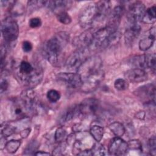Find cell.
Masks as SVG:
<instances>
[{
	"label": "cell",
	"instance_id": "4dcf8cb0",
	"mask_svg": "<svg viewBox=\"0 0 156 156\" xmlns=\"http://www.w3.org/2000/svg\"><path fill=\"white\" fill-rule=\"evenodd\" d=\"M57 20L63 24H69L71 22V18L66 11L57 14Z\"/></svg>",
	"mask_w": 156,
	"mask_h": 156
},
{
	"label": "cell",
	"instance_id": "5bb4252c",
	"mask_svg": "<svg viewBox=\"0 0 156 156\" xmlns=\"http://www.w3.org/2000/svg\"><path fill=\"white\" fill-rule=\"evenodd\" d=\"M128 150L127 143L121 137L116 136L110 142L108 145V152L113 155H124Z\"/></svg>",
	"mask_w": 156,
	"mask_h": 156
},
{
	"label": "cell",
	"instance_id": "60d3db41",
	"mask_svg": "<svg viewBox=\"0 0 156 156\" xmlns=\"http://www.w3.org/2000/svg\"><path fill=\"white\" fill-rule=\"evenodd\" d=\"M9 87V83L7 80L5 79H3L1 77V85H0V89H1V93H2L3 92L5 91Z\"/></svg>",
	"mask_w": 156,
	"mask_h": 156
},
{
	"label": "cell",
	"instance_id": "52a82bcc",
	"mask_svg": "<svg viewBox=\"0 0 156 156\" xmlns=\"http://www.w3.org/2000/svg\"><path fill=\"white\" fill-rule=\"evenodd\" d=\"M89 49H77L65 61V66L68 70L77 71L82 63L88 58Z\"/></svg>",
	"mask_w": 156,
	"mask_h": 156
},
{
	"label": "cell",
	"instance_id": "277c9868",
	"mask_svg": "<svg viewBox=\"0 0 156 156\" xmlns=\"http://www.w3.org/2000/svg\"><path fill=\"white\" fill-rule=\"evenodd\" d=\"M101 23L96 3L88 4L79 16V24L83 28L96 29Z\"/></svg>",
	"mask_w": 156,
	"mask_h": 156
},
{
	"label": "cell",
	"instance_id": "ab89813d",
	"mask_svg": "<svg viewBox=\"0 0 156 156\" xmlns=\"http://www.w3.org/2000/svg\"><path fill=\"white\" fill-rule=\"evenodd\" d=\"M65 145L64 144H60L59 146H58L54 151L53 155H62L63 152H64L65 149Z\"/></svg>",
	"mask_w": 156,
	"mask_h": 156
},
{
	"label": "cell",
	"instance_id": "9c48e42d",
	"mask_svg": "<svg viewBox=\"0 0 156 156\" xmlns=\"http://www.w3.org/2000/svg\"><path fill=\"white\" fill-rule=\"evenodd\" d=\"M57 79L71 88H80L82 86V80L77 73H60Z\"/></svg>",
	"mask_w": 156,
	"mask_h": 156
},
{
	"label": "cell",
	"instance_id": "1f68e13d",
	"mask_svg": "<svg viewBox=\"0 0 156 156\" xmlns=\"http://www.w3.org/2000/svg\"><path fill=\"white\" fill-rule=\"evenodd\" d=\"M47 98L51 102H56L60 98V93L55 90H50L47 93Z\"/></svg>",
	"mask_w": 156,
	"mask_h": 156
},
{
	"label": "cell",
	"instance_id": "f1b7e54d",
	"mask_svg": "<svg viewBox=\"0 0 156 156\" xmlns=\"http://www.w3.org/2000/svg\"><path fill=\"white\" fill-rule=\"evenodd\" d=\"M66 136V131L63 127L58 128L55 132V141L57 143H62L63 141Z\"/></svg>",
	"mask_w": 156,
	"mask_h": 156
},
{
	"label": "cell",
	"instance_id": "5b68a950",
	"mask_svg": "<svg viewBox=\"0 0 156 156\" xmlns=\"http://www.w3.org/2000/svg\"><path fill=\"white\" fill-rule=\"evenodd\" d=\"M113 32L115 31H112L105 26L97 29L94 32L93 42L90 48L92 50L101 51L108 47L110 46V37Z\"/></svg>",
	"mask_w": 156,
	"mask_h": 156
},
{
	"label": "cell",
	"instance_id": "d6986e66",
	"mask_svg": "<svg viewBox=\"0 0 156 156\" xmlns=\"http://www.w3.org/2000/svg\"><path fill=\"white\" fill-rule=\"evenodd\" d=\"M71 2L68 1H47L46 6L55 13L58 14L62 12H65V9L71 5Z\"/></svg>",
	"mask_w": 156,
	"mask_h": 156
},
{
	"label": "cell",
	"instance_id": "836d02e7",
	"mask_svg": "<svg viewBox=\"0 0 156 156\" xmlns=\"http://www.w3.org/2000/svg\"><path fill=\"white\" fill-rule=\"evenodd\" d=\"M38 144L37 141H32L26 148L24 151V154L26 155H32L35 154V153L37 152V149L38 148Z\"/></svg>",
	"mask_w": 156,
	"mask_h": 156
},
{
	"label": "cell",
	"instance_id": "83f0119b",
	"mask_svg": "<svg viewBox=\"0 0 156 156\" xmlns=\"http://www.w3.org/2000/svg\"><path fill=\"white\" fill-rule=\"evenodd\" d=\"M92 155H105V149L104 147L99 143L94 144L91 149Z\"/></svg>",
	"mask_w": 156,
	"mask_h": 156
},
{
	"label": "cell",
	"instance_id": "7a4b0ae2",
	"mask_svg": "<svg viewBox=\"0 0 156 156\" xmlns=\"http://www.w3.org/2000/svg\"><path fill=\"white\" fill-rule=\"evenodd\" d=\"M69 33L61 31L55 34L46 44L44 54L51 65L60 66L64 59L63 51L69 41Z\"/></svg>",
	"mask_w": 156,
	"mask_h": 156
},
{
	"label": "cell",
	"instance_id": "d4e9b609",
	"mask_svg": "<svg viewBox=\"0 0 156 156\" xmlns=\"http://www.w3.org/2000/svg\"><path fill=\"white\" fill-rule=\"evenodd\" d=\"M130 64L133 66L135 68H140L143 69L146 68L145 55H136L132 57L130 60Z\"/></svg>",
	"mask_w": 156,
	"mask_h": 156
},
{
	"label": "cell",
	"instance_id": "44dd1931",
	"mask_svg": "<svg viewBox=\"0 0 156 156\" xmlns=\"http://www.w3.org/2000/svg\"><path fill=\"white\" fill-rule=\"evenodd\" d=\"M79 114L80 113L79 112L78 105L71 107L63 113L59 119L60 122L61 124L67 122L68 121L73 119L75 116L79 115Z\"/></svg>",
	"mask_w": 156,
	"mask_h": 156
},
{
	"label": "cell",
	"instance_id": "4fadbf2b",
	"mask_svg": "<svg viewBox=\"0 0 156 156\" xmlns=\"http://www.w3.org/2000/svg\"><path fill=\"white\" fill-rule=\"evenodd\" d=\"M123 13L124 7L122 5L115 6L109 14L110 16L105 27L112 31L117 30Z\"/></svg>",
	"mask_w": 156,
	"mask_h": 156
},
{
	"label": "cell",
	"instance_id": "8fae6325",
	"mask_svg": "<svg viewBox=\"0 0 156 156\" xmlns=\"http://www.w3.org/2000/svg\"><path fill=\"white\" fill-rule=\"evenodd\" d=\"M94 32L92 29L84 31L74 38L73 41V45L77 49H89L93 42Z\"/></svg>",
	"mask_w": 156,
	"mask_h": 156
},
{
	"label": "cell",
	"instance_id": "3957f363",
	"mask_svg": "<svg viewBox=\"0 0 156 156\" xmlns=\"http://www.w3.org/2000/svg\"><path fill=\"white\" fill-rule=\"evenodd\" d=\"M16 75L21 84L28 88H33L41 82L43 71L39 65L23 60L18 65Z\"/></svg>",
	"mask_w": 156,
	"mask_h": 156
},
{
	"label": "cell",
	"instance_id": "b9f144b4",
	"mask_svg": "<svg viewBox=\"0 0 156 156\" xmlns=\"http://www.w3.org/2000/svg\"><path fill=\"white\" fill-rule=\"evenodd\" d=\"M30 129L27 128V129H25L21 131L20 134V136L22 138H26V137H27L29 136V135L30 134Z\"/></svg>",
	"mask_w": 156,
	"mask_h": 156
},
{
	"label": "cell",
	"instance_id": "e575fe53",
	"mask_svg": "<svg viewBox=\"0 0 156 156\" xmlns=\"http://www.w3.org/2000/svg\"><path fill=\"white\" fill-rule=\"evenodd\" d=\"M128 149L132 150H136L139 151H142V145L140 141L138 140H132L127 143Z\"/></svg>",
	"mask_w": 156,
	"mask_h": 156
},
{
	"label": "cell",
	"instance_id": "d6a6232c",
	"mask_svg": "<svg viewBox=\"0 0 156 156\" xmlns=\"http://www.w3.org/2000/svg\"><path fill=\"white\" fill-rule=\"evenodd\" d=\"M47 1H28L27 5L29 9H37L42 6H46Z\"/></svg>",
	"mask_w": 156,
	"mask_h": 156
},
{
	"label": "cell",
	"instance_id": "cb8c5ba5",
	"mask_svg": "<svg viewBox=\"0 0 156 156\" xmlns=\"http://www.w3.org/2000/svg\"><path fill=\"white\" fill-rule=\"evenodd\" d=\"M156 7L153 5L147 10H146L144 15L143 18V21L146 23L152 24L155 21V16H156Z\"/></svg>",
	"mask_w": 156,
	"mask_h": 156
},
{
	"label": "cell",
	"instance_id": "ee69618b",
	"mask_svg": "<svg viewBox=\"0 0 156 156\" xmlns=\"http://www.w3.org/2000/svg\"><path fill=\"white\" fill-rule=\"evenodd\" d=\"M35 155H50L49 153L46 152H43V151H37L35 154Z\"/></svg>",
	"mask_w": 156,
	"mask_h": 156
},
{
	"label": "cell",
	"instance_id": "e0dca14e",
	"mask_svg": "<svg viewBox=\"0 0 156 156\" xmlns=\"http://www.w3.org/2000/svg\"><path fill=\"white\" fill-rule=\"evenodd\" d=\"M141 32V27L138 24H130L124 32V40L127 45H131L138 38Z\"/></svg>",
	"mask_w": 156,
	"mask_h": 156
},
{
	"label": "cell",
	"instance_id": "7bdbcfd3",
	"mask_svg": "<svg viewBox=\"0 0 156 156\" xmlns=\"http://www.w3.org/2000/svg\"><path fill=\"white\" fill-rule=\"evenodd\" d=\"M136 118L140 119H143L145 117V112H143V111H141V112H139L136 113Z\"/></svg>",
	"mask_w": 156,
	"mask_h": 156
},
{
	"label": "cell",
	"instance_id": "4316f807",
	"mask_svg": "<svg viewBox=\"0 0 156 156\" xmlns=\"http://www.w3.org/2000/svg\"><path fill=\"white\" fill-rule=\"evenodd\" d=\"M21 144L20 140H12L7 141L5 144V149L9 153H15L18 149Z\"/></svg>",
	"mask_w": 156,
	"mask_h": 156
},
{
	"label": "cell",
	"instance_id": "2e32d148",
	"mask_svg": "<svg viewBox=\"0 0 156 156\" xmlns=\"http://www.w3.org/2000/svg\"><path fill=\"white\" fill-rule=\"evenodd\" d=\"M124 76L127 80L133 83L144 82L148 77L147 73L144 69L135 68L127 71Z\"/></svg>",
	"mask_w": 156,
	"mask_h": 156
},
{
	"label": "cell",
	"instance_id": "9a60e30c",
	"mask_svg": "<svg viewBox=\"0 0 156 156\" xmlns=\"http://www.w3.org/2000/svg\"><path fill=\"white\" fill-rule=\"evenodd\" d=\"M20 99L26 105L29 112L34 111L37 105V94L32 88H27L21 94Z\"/></svg>",
	"mask_w": 156,
	"mask_h": 156
},
{
	"label": "cell",
	"instance_id": "74e56055",
	"mask_svg": "<svg viewBox=\"0 0 156 156\" xmlns=\"http://www.w3.org/2000/svg\"><path fill=\"white\" fill-rule=\"evenodd\" d=\"M29 26L32 28L40 27L41 24V21L39 18H32L29 20Z\"/></svg>",
	"mask_w": 156,
	"mask_h": 156
},
{
	"label": "cell",
	"instance_id": "8d00e7d4",
	"mask_svg": "<svg viewBox=\"0 0 156 156\" xmlns=\"http://www.w3.org/2000/svg\"><path fill=\"white\" fill-rule=\"evenodd\" d=\"M15 129L12 126H7L3 129H2L1 134L4 137H8L15 133Z\"/></svg>",
	"mask_w": 156,
	"mask_h": 156
},
{
	"label": "cell",
	"instance_id": "ba28073f",
	"mask_svg": "<svg viewBox=\"0 0 156 156\" xmlns=\"http://www.w3.org/2000/svg\"><path fill=\"white\" fill-rule=\"evenodd\" d=\"M145 12L146 7L143 3L140 1L133 2L130 5L127 13V18L130 24H138L142 21Z\"/></svg>",
	"mask_w": 156,
	"mask_h": 156
},
{
	"label": "cell",
	"instance_id": "30bf717a",
	"mask_svg": "<svg viewBox=\"0 0 156 156\" xmlns=\"http://www.w3.org/2000/svg\"><path fill=\"white\" fill-rule=\"evenodd\" d=\"M80 113L83 116H91L95 115L99 108V102L96 98H90L83 100L78 105Z\"/></svg>",
	"mask_w": 156,
	"mask_h": 156
},
{
	"label": "cell",
	"instance_id": "7c38bea8",
	"mask_svg": "<svg viewBox=\"0 0 156 156\" xmlns=\"http://www.w3.org/2000/svg\"><path fill=\"white\" fill-rule=\"evenodd\" d=\"M135 93L145 104L155 102V87L153 84L144 85L136 90Z\"/></svg>",
	"mask_w": 156,
	"mask_h": 156
},
{
	"label": "cell",
	"instance_id": "8992f818",
	"mask_svg": "<svg viewBox=\"0 0 156 156\" xmlns=\"http://www.w3.org/2000/svg\"><path fill=\"white\" fill-rule=\"evenodd\" d=\"M1 32L7 44L15 41L19 34V27L16 21L11 16L5 18L1 23Z\"/></svg>",
	"mask_w": 156,
	"mask_h": 156
},
{
	"label": "cell",
	"instance_id": "f35d334b",
	"mask_svg": "<svg viewBox=\"0 0 156 156\" xmlns=\"http://www.w3.org/2000/svg\"><path fill=\"white\" fill-rule=\"evenodd\" d=\"M32 44L29 41H24L22 43V49L25 52H29L32 49Z\"/></svg>",
	"mask_w": 156,
	"mask_h": 156
},
{
	"label": "cell",
	"instance_id": "484cf974",
	"mask_svg": "<svg viewBox=\"0 0 156 156\" xmlns=\"http://www.w3.org/2000/svg\"><path fill=\"white\" fill-rule=\"evenodd\" d=\"M146 64L147 68L151 69L153 72L155 71L156 69V56L155 53H148L145 54Z\"/></svg>",
	"mask_w": 156,
	"mask_h": 156
},
{
	"label": "cell",
	"instance_id": "6da1fadb",
	"mask_svg": "<svg viewBox=\"0 0 156 156\" xmlns=\"http://www.w3.org/2000/svg\"><path fill=\"white\" fill-rule=\"evenodd\" d=\"M103 64L99 56L88 57L80 66L77 73L79 74L82 91L90 93L94 91L100 85L104 77Z\"/></svg>",
	"mask_w": 156,
	"mask_h": 156
},
{
	"label": "cell",
	"instance_id": "7402d4cb",
	"mask_svg": "<svg viewBox=\"0 0 156 156\" xmlns=\"http://www.w3.org/2000/svg\"><path fill=\"white\" fill-rule=\"evenodd\" d=\"M108 127L110 131L112 132V133L116 136L121 137L126 132V129L123 124L118 121H115L111 123L109 125Z\"/></svg>",
	"mask_w": 156,
	"mask_h": 156
},
{
	"label": "cell",
	"instance_id": "ffe728a7",
	"mask_svg": "<svg viewBox=\"0 0 156 156\" xmlns=\"http://www.w3.org/2000/svg\"><path fill=\"white\" fill-rule=\"evenodd\" d=\"M11 113L14 118L16 119H21L24 118L29 112L24 103L20 99V101L15 102L12 105Z\"/></svg>",
	"mask_w": 156,
	"mask_h": 156
},
{
	"label": "cell",
	"instance_id": "603a6c76",
	"mask_svg": "<svg viewBox=\"0 0 156 156\" xmlns=\"http://www.w3.org/2000/svg\"><path fill=\"white\" fill-rule=\"evenodd\" d=\"M90 133L95 141L99 142L103 138L104 130L103 127L101 126L93 125L90 127Z\"/></svg>",
	"mask_w": 156,
	"mask_h": 156
},
{
	"label": "cell",
	"instance_id": "f546056e",
	"mask_svg": "<svg viewBox=\"0 0 156 156\" xmlns=\"http://www.w3.org/2000/svg\"><path fill=\"white\" fill-rule=\"evenodd\" d=\"M114 86L116 90L119 91H123L128 88L129 84L127 80L121 78H119L115 81Z\"/></svg>",
	"mask_w": 156,
	"mask_h": 156
},
{
	"label": "cell",
	"instance_id": "d590c367",
	"mask_svg": "<svg viewBox=\"0 0 156 156\" xmlns=\"http://www.w3.org/2000/svg\"><path fill=\"white\" fill-rule=\"evenodd\" d=\"M148 146L151 152V154L152 155H155L156 154V140L154 136L151 137L148 141Z\"/></svg>",
	"mask_w": 156,
	"mask_h": 156
},
{
	"label": "cell",
	"instance_id": "ac0fdd59",
	"mask_svg": "<svg viewBox=\"0 0 156 156\" xmlns=\"http://www.w3.org/2000/svg\"><path fill=\"white\" fill-rule=\"evenodd\" d=\"M155 39V27H152L149 30V34L147 37L141 39L139 42V48L140 50L145 51L150 49Z\"/></svg>",
	"mask_w": 156,
	"mask_h": 156
}]
</instances>
